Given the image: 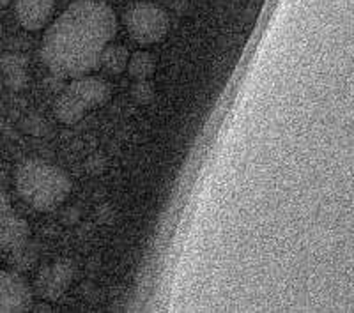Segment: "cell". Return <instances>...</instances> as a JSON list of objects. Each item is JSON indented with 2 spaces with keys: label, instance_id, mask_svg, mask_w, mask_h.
I'll list each match as a JSON object with an SVG mask.
<instances>
[{
  "label": "cell",
  "instance_id": "6da1fadb",
  "mask_svg": "<svg viewBox=\"0 0 354 313\" xmlns=\"http://www.w3.org/2000/svg\"><path fill=\"white\" fill-rule=\"evenodd\" d=\"M117 32L105 0H75L43 36L41 59L57 77L78 78L100 68L101 53Z\"/></svg>",
  "mask_w": 354,
  "mask_h": 313
},
{
  "label": "cell",
  "instance_id": "7a4b0ae2",
  "mask_svg": "<svg viewBox=\"0 0 354 313\" xmlns=\"http://www.w3.org/2000/svg\"><path fill=\"white\" fill-rule=\"evenodd\" d=\"M15 186L21 200L41 213H48L66 202L71 179L64 170L44 160H25L15 173Z\"/></svg>",
  "mask_w": 354,
  "mask_h": 313
},
{
  "label": "cell",
  "instance_id": "3957f363",
  "mask_svg": "<svg viewBox=\"0 0 354 313\" xmlns=\"http://www.w3.org/2000/svg\"><path fill=\"white\" fill-rule=\"evenodd\" d=\"M110 97V87L96 77H78L59 94L53 106L55 117L62 124H77L88 112L100 108Z\"/></svg>",
  "mask_w": 354,
  "mask_h": 313
},
{
  "label": "cell",
  "instance_id": "277c9868",
  "mask_svg": "<svg viewBox=\"0 0 354 313\" xmlns=\"http://www.w3.org/2000/svg\"><path fill=\"white\" fill-rule=\"evenodd\" d=\"M169 15L160 6L140 0L126 9L124 25L129 37L138 44H154L169 30Z\"/></svg>",
  "mask_w": 354,
  "mask_h": 313
},
{
  "label": "cell",
  "instance_id": "5b68a950",
  "mask_svg": "<svg viewBox=\"0 0 354 313\" xmlns=\"http://www.w3.org/2000/svg\"><path fill=\"white\" fill-rule=\"evenodd\" d=\"M32 308V290L15 271H0V313H21Z\"/></svg>",
  "mask_w": 354,
  "mask_h": 313
},
{
  "label": "cell",
  "instance_id": "8992f818",
  "mask_svg": "<svg viewBox=\"0 0 354 313\" xmlns=\"http://www.w3.org/2000/svg\"><path fill=\"white\" fill-rule=\"evenodd\" d=\"M73 274L75 269L69 260H57L43 267L36 280V290L41 299L48 303L59 301L71 285Z\"/></svg>",
  "mask_w": 354,
  "mask_h": 313
},
{
  "label": "cell",
  "instance_id": "52a82bcc",
  "mask_svg": "<svg viewBox=\"0 0 354 313\" xmlns=\"http://www.w3.org/2000/svg\"><path fill=\"white\" fill-rule=\"evenodd\" d=\"M55 11V0H17L15 15L25 30L36 32L50 23Z\"/></svg>",
  "mask_w": 354,
  "mask_h": 313
},
{
  "label": "cell",
  "instance_id": "ba28073f",
  "mask_svg": "<svg viewBox=\"0 0 354 313\" xmlns=\"http://www.w3.org/2000/svg\"><path fill=\"white\" fill-rule=\"evenodd\" d=\"M30 239L28 223L9 209L0 216V252L11 253Z\"/></svg>",
  "mask_w": 354,
  "mask_h": 313
},
{
  "label": "cell",
  "instance_id": "9c48e42d",
  "mask_svg": "<svg viewBox=\"0 0 354 313\" xmlns=\"http://www.w3.org/2000/svg\"><path fill=\"white\" fill-rule=\"evenodd\" d=\"M129 52L126 46L115 43H109L101 53L100 66L110 75H122L128 68Z\"/></svg>",
  "mask_w": 354,
  "mask_h": 313
},
{
  "label": "cell",
  "instance_id": "30bf717a",
  "mask_svg": "<svg viewBox=\"0 0 354 313\" xmlns=\"http://www.w3.org/2000/svg\"><path fill=\"white\" fill-rule=\"evenodd\" d=\"M154 69H156V59L149 52L140 50V52L129 55L126 71L133 80H147V78L153 77Z\"/></svg>",
  "mask_w": 354,
  "mask_h": 313
},
{
  "label": "cell",
  "instance_id": "8fae6325",
  "mask_svg": "<svg viewBox=\"0 0 354 313\" xmlns=\"http://www.w3.org/2000/svg\"><path fill=\"white\" fill-rule=\"evenodd\" d=\"M0 66H2L9 87L20 88L25 84V59H21L17 53H8L2 57Z\"/></svg>",
  "mask_w": 354,
  "mask_h": 313
},
{
  "label": "cell",
  "instance_id": "7c38bea8",
  "mask_svg": "<svg viewBox=\"0 0 354 313\" xmlns=\"http://www.w3.org/2000/svg\"><path fill=\"white\" fill-rule=\"evenodd\" d=\"M37 248L30 241H27L25 245H21L20 248L12 249L11 252V264L17 267L18 271H27L30 269L34 264L37 262Z\"/></svg>",
  "mask_w": 354,
  "mask_h": 313
},
{
  "label": "cell",
  "instance_id": "4fadbf2b",
  "mask_svg": "<svg viewBox=\"0 0 354 313\" xmlns=\"http://www.w3.org/2000/svg\"><path fill=\"white\" fill-rule=\"evenodd\" d=\"M131 97L140 104H149L154 99V85L149 80H135Z\"/></svg>",
  "mask_w": 354,
  "mask_h": 313
},
{
  "label": "cell",
  "instance_id": "5bb4252c",
  "mask_svg": "<svg viewBox=\"0 0 354 313\" xmlns=\"http://www.w3.org/2000/svg\"><path fill=\"white\" fill-rule=\"evenodd\" d=\"M11 209V205H9V198H8V193L4 191V188L0 186V216L2 214H6Z\"/></svg>",
  "mask_w": 354,
  "mask_h": 313
},
{
  "label": "cell",
  "instance_id": "9a60e30c",
  "mask_svg": "<svg viewBox=\"0 0 354 313\" xmlns=\"http://www.w3.org/2000/svg\"><path fill=\"white\" fill-rule=\"evenodd\" d=\"M12 0H0V8H6V6L11 4Z\"/></svg>",
  "mask_w": 354,
  "mask_h": 313
},
{
  "label": "cell",
  "instance_id": "2e32d148",
  "mask_svg": "<svg viewBox=\"0 0 354 313\" xmlns=\"http://www.w3.org/2000/svg\"><path fill=\"white\" fill-rule=\"evenodd\" d=\"M0 36H2V21H0Z\"/></svg>",
  "mask_w": 354,
  "mask_h": 313
}]
</instances>
